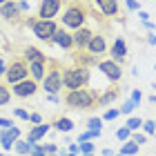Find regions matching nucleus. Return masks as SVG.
<instances>
[{
	"instance_id": "35",
	"label": "nucleus",
	"mask_w": 156,
	"mask_h": 156,
	"mask_svg": "<svg viewBox=\"0 0 156 156\" xmlns=\"http://www.w3.org/2000/svg\"><path fill=\"white\" fill-rule=\"evenodd\" d=\"M132 140L140 147V145H145V143H147V136H145V134H134V138H132Z\"/></svg>"
},
{
	"instance_id": "32",
	"label": "nucleus",
	"mask_w": 156,
	"mask_h": 156,
	"mask_svg": "<svg viewBox=\"0 0 156 156\" xmlns=\"http://www.w3.org/2000/svg\"><path fill=\"white\" fill-rule=\"evenodd\" d=\"M118 114H120V109H107V112L103 114V120H114Z\"/></svg>"
},
{
	"instance_id": "11",
	"label": "nucleus",
	"mask_w": 156,
	"mask_h": 156,
	"mask_svg": "<svg viewBox=\"0 0 156 156\" xmlns=\"http://www.w3.org/2000/svg\"><path fill=\"white\" fill-rule=\"evenodd\" d=\"M18 138H20V127L13 125L9 129H2L0 132V147H2V150H11Z\"/></svg>"
},
{
	"instance_id": "48",
	"label": "nucleus",
	"mask_w": 156,
	"mask_h": 156,
	"mask_svg": "<svg viewBox=\"0 0 156 156\" xmlns=\"http://www.w3.org/2000/svg\"><path fill=\"white\" fill-rule=\"evenodd\" d=\"M150 103H152V105H156V96H154V94L150 96Z\"/></svg>"
},
{
	"instance_id": "43",
	"label": "nucleus",
	"mask_w": 156,
	"mask_h": 156,
	"mask_svg": "<svg viewBox=\"0 0 156 156\" xmlns=\"http://www.w3.org/2000/svg\"><path fill=\"white\" fill-rule=\"evenodd\" d=\"M36 20H38L36 16H29V18H25V25H27V27H31V29H34V25H36Z\"/></svg>"
},
{
	"instance_id": "33",
	"label": "nucleus",
	"mask_w": 156,
	"mask_h": 156,
	"mask_svg": "<svg viewBox=\"0 0 156 156\" xmlns=\"http://www.w3.org/2000/svg\"><path fill=\"white\" fill-rule=\"evenodd\" d=\"M94 143H91V140H87V143H80V150H83V154H91L94 152Z\"/></svg>"
},
{
	"instance_id": "31",
	"label": "nucleus",
	"mask_w": 156,
	"mask_h": 156,
	"mask_svg": "<svg viewBox=\"0 0 156 156\" xmlns=\"http://www.w3.org/2000/svg\"><path fill=\"white\" fill-rule=\"evenodd\" d=\"M116 138H118V140H127V138H129V129H127V127L116 129Z\"/></svg>"
},
{
	"instance_id": "50",
	"label": "nucleus",
	"mask_w": 156,
	"mask_h": 156,
	"mask_svg": "<svg viewBox=\"0 0 156 156\" xmlns=\"http://www.w3.org/2000/svg\"><path fill=\"white\" fill-rule=\"evenodd\" d=\"M5 2H7V0H0V5H5Z\"/></svg>"
},
{
	"instance_id": "25",
	"label": "nucleus",
	"mask_w": 156,
	"mask_h": 156,
	"mask_svg": "<svg viewBox=\"0 0 156 156\" xmlns=\"http://www.w3.org/2000/svg\"><path fill=\"white\" fill-rule=\"evenodd\" d=\"M87 129H91V132H101V129H103V118L91 116V118L87 120Z\"/></svg>"
},
{
	"instance_id": "53",
	"label": "nucleus",
	"mask_w": 156,
	"mask_h": 156,
	"mask_svg": "<svg viewBox=\"0 0 156 156\" xmlns=\"http://www.w3.org/2000/svg\"><path fill=\"white\" fill-rule=\"evenodd\" d=\"M49 156H56V154H49Z\"/></svg>"
},
{
	"instance_id": "30",
	"label": "nucleus",
	"mask_w": 156,
	"mask_h": 156,
	"mask_svg": "<svg viewBox=\"0 0 156 156\" xmlns=\"http://www.w3.org/2000/svg\"><path fill=\"white\" fill-rule=\"evenodd\" d=\"M13 114H16L18 118H23V120H27V123H29V112H27V109H23V107H16V109H13Z\"/></svg>"
},
{
	"instance_id": "8",
	"label": "nucleus",
	"mask_w": 156,
	"mask_h": 156,
	"mask_svg": "<svg viewBox=\"0 0 156 156\" xmlns=\"http://www.w3.org/2000/svg\"><path fill=\"white\" fill-rule=\"evenodd\" d=\"M60 7H62V0H42L40 7H38V18L40 20H51L60 11Z\"/></svg>"
},
{
	"instance_id": "52",
	"label": "nucleus",
	"mask_w": 156,
	"mask_h": 156,
	"mask_svg": "<svg viewBox=\"0 0 156 156\" xmlns=\"http://www.w3.org/2000/svg\"><path fill=\"white\" fill-rule=\"evenodd\" d=\"M116 156H123V154H116Z\"/></svg>"
},
{
	"instance_id": "16",
	"label": "nucleus",
	"mask_w": 156,
	"mask_h": 156,
	"mask_svg": "<svg viewBox=\"0 0 156 156\" xmlns=\"http://www.w3.org/2000/svg\"><path fill=\"white\" fill-rule=\"evenodd\" d=\"M47 129H49V125L47 123H40V125H34L31 129H29V134H27V143H29L31 147L38 143V140L47 134Z\"/></svg>"
},
{
	"instance_id": "28",
	"label": "nucleus",
	"mask_w": 156,
	"mask_h": 156,
	"mask_svg": "<svg viewBox=\"0 0 156 156\" xmlns=\"http://www.w3.org/2000/svg\"><path fill=\"white\" fill-rule=\"evenodd\" d=\"M127 129H129V132H136V129H140V127H143V118H129V120H127Z\"/></svg>"
},
{
	"instance_id": "49",
	"label": "nucleus",
	"mask_w": 156,
	"mask_h": 156,
	"mask_svg": "<svg viewBox=\"0 0 156 156\" xmlns=\"http://www.w3.org/2000/svg\"><path fill=\"white\" fill-rule=\"evenodd\" d=\"M62 156H76V154H69V152H62Z\"/></svg>"
},
{
	"instance_id": "12",
	"label": "nucleus",
	"mask_w": 156,
	"mask_h": 156,
	"mask_svg": "<svg viewBox=\"0 0 156 156\" xmlns=\"http://www.w3.org/2000/svg\"><path fill=\"white\" fill-rule=\"evenodd\" d=\"M112 54V60L116 62V65H123V62L127 60V45H125V38H116L114 45H112L109 49Z\"/></svg>"
},
{
	"instance_id": "9",
	"label": "nucleus",
	"mask_w": 156,
	"mask_h": 156,
	"mask_svg": "<svg viewBox=\"0 0 156 156\" xmlns=\"http://www.w3.org/2000/svg\"><path fill=\"white\" fill-rule=\"evenodd\" d=\"M96 65H98V69H101L112 83H118L120 76H123V69H120V65H116L114 60H98Z\"/></svg>"
},
{
	"instance_id": "20",
	"label": "nucleus",
	"mask_w": 156,
	"mask_h": 156,
	"mask_svg": "<svg viewBox=\"0 0 156 156\" xmlns=\"http://www.w3.org/2000/svg\"><path fill=\"white\" fill-rule=\"evenodd\" d=\"M74 60H76L78 67H87V65H91V62H94V56H91L87 49H78V51L74 54Z\"/></svg>"
},
{
	"instance_id": "39",
	"label": "nucleus",
	"mask_w": 156,
	"mask_h": 156,
	"mask_svg": "<svg viewBox=\"0 0 156 156\" xmlns=\"http://www.w3.org/2000/svg\"><path fill=\"white\" fill-rule=\"evenodd\" d=\"M140 98H143V94H140L138 89H134V91H132V98H129V101H132L134 105H138V103H140Z\"/></svg>"
},
{
	"instance_id": "38",
	"label": "nucleus",
	"mask_w": 156,
	"mask_h": 156,
	"mask_svg": "<svg viewBox=\"0 0 156 156\" xmlns=\"http://www.w3.org/2000/svg\"><path fill=\"white\" fill-rule=\"evenodd\" d=\"M125 2H127V7H129L132 11H140V2L138 0H125Z\"/></svg>"
},
{
	"instance_id": "1",
	"label": "nucleus",
	"mask_w": 156,
	"mask_h": 156,
	"mask_svg": "<svg viewBox=\"0 0 156 156\" xmlns=\"http://www.w3.org/2000/svg\"><path fill=\"white\" fill-rule=\"evenodd\" d=\"M65 105L72 109H91V107H98V94L96 89H89V87H80V89H72L69 94L65 96Z\"/></svg>"
},
{
	"instance_id": "51",
	"label": "nucleus",
	"mask_w": 156,
	"mask_h": 156,
	"mask_svg": "<svg viewBox=\"0 0 156 156\" xmlns=\"http://www.w3.org/2000/svg\"><path fill=\"white\" fill-rule=\"evenodd\" d=\"M83 156H94V154H83Z\"/></svg>"
},
{
	"instance_id": "37",
	"label": "nucleus",
	"mask_w": 156,
	"mask_h": 156,
	"mask_svg": "<svg viewBox=\"0 0 156 156\" xmlns=\"http://www.w3.org/2000/svg\"><path fill=\"white\" fill-rule=\"evenodd\" d=\"M29 123H34V125H40V123H42V116L38 114V112H34V114H29Z\"/></svg>"
},
{
	"instance_id": "41",
	"label": "nucleus",
	"mask_w": 156,
	"mask_h": 156,
	"mask_svg": "<svg viewBox=\"0 0 156 156\" xmlns=\"http://www.w3.org/2000/svg\"><path fill=\"white\" fill-rule=\"evenodd\" d=\"M0 127H2V129H9V127H13V123H11L9 118H2V116H0Z\"/></svg>"
},
{
	"instance_id": "45",
	"label": "nucleus",
	"mask_w": 156,
	"mask_h": 156,
	"mask_svg": "<svg viewBox=\"0 0 156 156\" xmlns=\"http://www.w3.org/2000/svg\"><path fill=\"white\" fill-rule=\"evenodd\" d=\"M138 16H140V20H143V23H150V13H145V11H138Z\"/></svg>"
},
{
	"instance_id": "29",
	"label": "nucleus",
	"mask_w": 156,
	"mask_h": 156,
	"mask_svg": "<svg viewBox=\"0 0 156 156\" xmlns=\"http://www.w3.org/2000/svg\"><path fill=\"white\" fill-rule=\"evenodd\" d=\"M143 132H145V136L147 134H156V123L154 120H143Z\"/></svg>"
},
{
	"instance_id": "23",
	"label": "nucleus",
	"mask_w": 156,
	"mask_h": 156,
	"mask_svg": "<svg viewBox=\"0 0 156 156\" xmlns=\"http://www.w3.org/2000/svg\"><path fill=\"white\" fill-rule=\"evenodd\" d=\"M136 152H138V145L134 143V140H125V145L120 147V154L123 156H134Z\"/></svg>"
},
{
	"instance_id": "21",
	"label": "nucleus",
	"mask_w": 156,
	"mask_h": 156,
	"mask_svg": "<svg viewBox=\"0 0 156 156\" xmlns=\"http://www.w3.org/2000/svg\"><path fill=\"white\" fill-rule=\"evenodd\" d=\"M118 94H120V89L116 87V85H112L105 94H98V105H107V103H112V101H116Z\"/></svg>"
},
{
	"instance_id": "34",
	"label": "nucleus",
	"mask_w": 156,
	"mask_h": 156,
	"mask_svg": "<svg viewBox=\"0 0 156 156\" xmlns=\"http://www.w3.org/2000/svg\"><path fill=\"white\" fill-rule=\"evenodd\" d=\"M134 107H136V105H134L132 101H127V103L123 105V107H120V114H132V112H134Z\"/></svg>"
},
{
	"instance_id": "24",
	"label": "nucleus",
	"mask_w": 156,
	"mask_h": 156,
	"mask_svg": "<svg viewBox=\"0 0 156 156\" xmlns=\"http://www.w3.org/2000/svg\"><path fill=\"white\" fill-rule=\"evenodd\" d=\"M13 147H16V152L20 154V156H27L31 152V145L27 143V140H16V143H13Z\"/></svg>"
},
{
	"instance_id": "5",
	"label": "nucleus",
	"mask_w": 156,
	"mask_h": 156,
	"mask_svg": "<svg viewBox=\"0 0 156 156\" xmlns=\"http://www.w3.org/2000/svg\"><path fill=\"white\" fill-rule=\"evenodd\" d=\"M27 76H29V65H27V60L25 58H13L9 65H7L2 78L7 80V85H16L20 80H25Z\"/></svg>"
},
{
	"instance_id": "27",
	"label": "nucleus",
	"mask_w": 156,
	"mask_h": 156,
	"mask_svg": "<svg viewBox=\"0 0 156 156\" xmlns=\"http://www.w3.org/2000/svg\"><path fill=\"white\" fill-rule=\"evenodd\" d=\"M9 98H11V91H9V87L0 83V105H7V103H9Z\"/></svg>"
},
{
	"instance_id": "6",
	"label": "nucleus",
	"mask_w": 156,
	"mask_h": 156,
	"mask_svg": "<svg viewBox=\"0 0 156 156\" xmlns=\"http://www.w3.org/2000/svg\"><path fill=\"white\" fill-rule=\"evenodd\" d=\"M56 31H58V27H56L54 20H36V25H34V34H36V38L45 40V42H54V36Z\"/></svg>"
},
{
	"instance_id": "47",
	"label": "nucleus",
	"mask_w": 156,
	"mask_h": 156,
	"mask_svg": "<svg viewBox=\"0 0 156 156\" xmlns=\"http://www.w3.org/2000/svg\"><path fill=\"white\" fill-rule=\"evenodd\" d=\"M5 69H7V67H5V62H2V58H0V78L5 76Z\"/></svg>"
},
{
	"instance_id": "44",
	"label": "nucleus",
	"mask_w": 156,
	"mask_h": 156,
	"mask_svg": "<svg viewBox=\"0 0 156 156\" xmlns=\"http://www.w3.org/2000/svg\"><path fill=\"white\" fill-rule=\"evenodd\" d=\"M80 152V145H76V143H69V154H78Z\"/></svg>"
},
{
	"instance_id": "19",
	"label": "nucleus",
	"mask_w": 156,
	"mask_h": 156,
	"mask_svg": "<svg viewBox=\"0 0 156 156\" xmlns=\"http://www.w3.org/2000/svg\"><path fill=\"white\" fill-rule=\"evenodd\" d=\"M45 65L42 62H29V74H31L34 83H42V78H45Z\"/></svg>"
},
{
	"instance_id": "36",
	"label": "nucleus",
	"mask_w": 156,
	"mask_h": 156,
	"mask_svg": "<svg viewBox=\"0 0 156 156\" xmlns=\"http://www.w3.org/2000/svg\"><path fill=\"white\" fill-rule=\"evenodd\" d=\"M29 156H47V154L42 152V145H34L31 152H29Z\"/></svg>"
},
{
	"instance_id": "13",
	"label": "nucleus",
	"mask_w": 156,
	"mask_h": 156,
	"mask_svg": "<svg viewBox=\"0 0 156 156\" xmlns=\"http://www.w3.org/2000/svg\"><path fill=\"white\" fill-rule=\"evenodd\" d=\"M91 36H94V34H91V29L83 25L80 29H76V31L72 34V38H74V47H76V49H87Z\"/></svg>"
},
{
	"instance_id": "56",
	"label": "nucleus",
	"mask_w": 156,
	"mask_h": 156,
	"mask_svg": "<svg viewBox=\"0 0 156 156\" xmlns=\"http://www.w3.org/2000/svg\"><path fill=\"white\" fill-rule=\"evenodd\" d=\"M154 67H156V65H154Z\"/></svg>"
},
{
	"instance_id": "55",
	"label": "nucleus",
	"mask_w": 156,
	"mask_h": 156,
	"mask_svg": "<svg viewBox=\"0 0 156 156\" xmlns=\"http://www.w3.org/2000/svg\"><path fill=\"white\" fill-rule=\"evenodd\" d=\"M154 136H156V134H154Z\"/></svg>"
},
{
	"instance_id": "15",
	"label": "nucleus",
	"mask_w": 156,
	"mask_h": 156,
	"mask_svg": "<svg viewBox=\"0 0 156 156\" xmlns=\"http://www.w3.org/2000/svg\"><path fill=\"white\" fill-rule=\"evenodd\" d=\"M105 49H107V40H105V36H91L89 45H87V51L91 56H98V54H105Z\"/></svg>"
},
{
	"instance_id": "10",
	"label": "nucleus",
	"mask_w": 156,
	"mask_h": 156,
	"mask_svg": "<svg viewBox=\"0 0 156 156\" xmlns=\"http://www.w3.org/2000/svg\"><path fill=\"white\" fill-rule=\"evenodd\" d=\"M0 18L9 20V23H18V20H23V16H20V9H18V2L7 0L5 5H0Z\"/></svg>"
},
{
	"instance_id": "40",
	"label": "nucleus",
	"mask_w": 156,
	"mask_h": 156,
	"mask_svg": "<svg viewBox=\"0 0 156 156\" xmlns=\"http://www.w3.org/2000/svg\"><path fill=\"white\" fill-rule=\"evenodd\" d=\"M56 150H58V145H54V143H49V145H42V152H45L47 156H49V154H54Z\"/></svg>"
},
{
	"instance_id": "3",
	"label": "nucleus",
	"mask_w": 156,
	"mask_h": 156,
	"mask_svg": "<svg viewBox=\"0 0 156 156\" xmlns=\"http://www.w3.org/2000/svg\"><path fill=\"white\" fill-rule=\"evenodd\" d=\"M49 69H45V78H42V87H45V91H49V94H58L60 87H62V67L58 60H47Z\"/></svg>"
},
{
	"instance_id": "4",
	"label": "nucleus",
	"mask_w": 156,
	"mask_h": 156,
	"mask_svg": "<svg viewBox=\"0 0 156 156\" xmlns=\"http://www.w3.org/2000/svg\"><path fill=\"white\" fill-rule=\"evenodd\" d=\"M85 20H87V9L78 2H72L65 9V13H62V25L67 29H80Z\"/></svg>"
},
{
	"instance_id": "14",
	"label": "nucleus",
	"mask_w": 156,
	"mask_h": 156,
	"mask_svg": "<svg viewBox=\"0 0 156 156\" xmlns=\"http://www.w3.org/2000/svg\"><path fill=\"white\" fill-rule=\"evenodd\" d=\"M96 7L101 9L103 16H107V18H114L120 13V5H118V0H94Z\"/></svg>"
},
{
	"instance_id": "46",
	"label": "nucleus",
	"mask_w": 156,
	"mask_h": 156,
	"mask_svg": "<svg viewBox=\"0 0 156 156\" xmlns=\"http://www.w3.org/2000/svg\"><path fill=\"white\" fill-rule=\"evenodd\" d=\"M147 42H150V45H156V34H152V36H147Z\"/></svg>"
},
{
	"instance_id": "18",
	"label": "nucleus",
	"mask_w": 156,
	"mask_h": 156,
	"mask_svg": "<svg viewBox=\"0 0 156 156\" xmlns=\"http://www.w3.org/2000/svg\"><path fill=\"white\" fill-rule=\"evenodd\" d=\"M23 58L27 60V62H42V65H45L47 62V56L40 51V49H36V47H27L25 49V56Z\"/></svg>"
},
{
	"instance_id": "26",
	"label": "nucleus",
	"mask_w": 156,
	"mask_h": 156,
	"mask_svg": "<svg viewBox=\"0 0 156 156\" xmlns=\"http://www.w3.org/2000/svg\"><path fill=\"white\" fill-rule=\"evenodd\" d=\"M96 136H101V132H91V129H85L80 136H78V143H87V140H94Z\"/></svg>"
},
{
	"instance_id": "22",
	"label": "nucleus",
	"mask_w": 156,
	"mask_h": 156,
	"mask_svg": "<svg viewBox=\"0 0 156 156\" xmlns=\"http://www.w3.org/2000/svg\"><path fill=\"white\" fill-rule=\"evenodd\" d=\"M54 127H56V129H60L62 134H67V132H72V129H74V120H72V118H65V116H60V118H56Z\"/></svg>"
},
{
	"instance_id": "2",
	"label": "nucleus",
	"mask_w": 156,
	"mask_h": 156,
	"mask_svg": "<svg viewBox=\"0 0 156 156\" xmlns=\"http://www.w3.org/2000/svg\"><path fill=\"white\" fill-rule=\"evenodd\" d=\"M89 83V69L87 67H69V69H62V87H67L69 91L72 89H80Z\"/></svg>"
},
{
	"instance_id": "54",
	"label": "nucleus",
	"mask_w": 156,
	"mask_h": 156,
	"mask_svg": "<svg viewBox=\"0 0 156 156\" xmlns=\"http://www.w3.org/2000/svg\"><path fill=\"white\" fill-rule=\"evenodd\" d=\"M5 156H9V154H5Z\"/></svg>"
},
{
	"instance_id": "42",
	"label": "nucleus",
	"mask_w": 156,
	"mask_h": 156,
	"mask_svg": "<svg viewBox=\"0 0 156 156\" xmlns=\"http://www.w3.org/2000/svg\"><path fill=\"white\" fill-rule=\"evenodd\" d=\"M18 9H20V13L29 11V2H25V0H20V2H18Z\"/></svg>"
},
{
	"instance_id": "17",
	"label": "nucleus",
	"mask_w": 156,
	"mask_h": 156,
	"mask_svg": "<svg viewBox=\"0 0 156 156\" xmlns=\"http://www.w3.org/2000/svg\"><path fill=\"white\" fill-rule=\"evenodd\" d=\"M54 42H56L58 47H62V49H72V47H74V38H72V34H69V31L65 29V27L56 31Z\"/></svg>"
},
{
	"instance_id": "7",
	"label": "nucleus",
	"mask_w": 156,
	"mask_h": 156,
	"mask_svg": "<svg viewBox=\"0 0 156 156\" xmlns=\"http://www.w3.org/2000/svg\"><path fill=\"white\" fill-rule=\"evenodd\" d=\"M11 94L13 96H18V98H29V96H34L38 91V83H34L31 78H25V80H20V83H16V85H11Z\"/></svg>"
}]
</instances>
